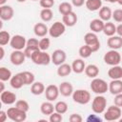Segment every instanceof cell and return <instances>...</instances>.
<instances>
[{
	"label": "cell",
	"mask_w": 122,
	"mask_h": 122,
	"mask_svg": "<svg viewBox=\"0 0 122 122\" xmlns=\"http://www.w3.org/2000/svg\"><path fill=\"white\" fill-rule=\"evenodd\" d=\"M30 59L34 64L41 66H47L50 64V62H51V56L48 52H46V51H41V50L35 51L31 54Z\"/></svg>",
	"instance_id": "obj_1"
},
{
	"label": "cell",
	"mask_w": 122,
	"mask_h": 122,
	"mask_svg": "<svg viewBox=\"0 0 122 122\" xmlns=\"http://www.w3.org/2000/svg\"><path fill=\"white\" fill-rule=\"evenodd\" d=\"M90 87L92 92L96 94H103L109 91V84L104 79L97 78V77L92 80Z\"/></svg>",
	"instance_id": "obj_2"
},
{
	"label": "cell",
	"mask_w": 122,
	"mask_h": 122,
	"mask_svg": "<svg viewBox=\"0 0 122 122\" xmlns=\"http://www.w3.org/2000/svg\"><path fill=\"white\" fill-rule=\"evenodd\" d=\"M107 108V99L102 94H97L92 102V110L94 113L100 114L105 112Z\"/></svg>",
	"instance_id": "obj_3"
},
{
	"label": "cell",
	"mask_w": 122,
	"mask_h": 122,
	"mask_svg": "<svg viewBox=\"0 0 122 122\" xmlns=\"http://www.w3.org/2000/svg\"><path fill=\"white\" fill-rule=\"evenodd\" d=\"M71 96H72V100L75 103L80 104V105L88 104L91 101V98H92L90 92H88L87 90H82V89L73 91Z\"/></svg>",
	"instance_id": "obj_4"
},
{
	"label": "cell",
	"mask_w": 122,
	"mask_h": 122,
	"mask_svg": "<svg viewBox=\"0 0 122 122\" xmlns=\"http://www.w3.org/2000/svg\"><path fill=\"white\" fill-rule=\"evenodd\" d=\"M7 113H8V117L14 122H23L27 119V112L16 107L9 108Z\"/></svg>",
	"instance_id": "obj_5"
},
{
	"label": "cell",
	"mask_w": 122,
	"mask_h": 122,
	"mask_svg": "<svg viewBox=\"0 0 122 122\" xmlns=\"http://www.w3.org/2000/svg\"><path fill=\"white\" fill-rule=\"evenodd\" d=\"M103 59L107 65L115 66V65H119L122 58L120 53L117 51V50H110L104 54Z\"/></svg>",
	"instance_id": "obj_6"
},
{
	"label": "cell",
	"mask_w": 122,
	"mask_h": 122,
	"mask_svg": "<svg viewBox=\"0 0 122 122\" xmlns=\"http://www.w3.org/2000/svg\"><path fill=\"white\" fill-rule=\"evenodd\" d=\"M84 41H85V44L90 46L92 51L93 52L97 51L99 49H100V42H99V39L97 37V35L95 34V32H88L85 34L84 36Z\"/></svg>",
	"instance_id": "obj_7"
},
{
	"label": "cell",
	"mask_w": 122,
	"mask_h": 122,
	"mask_svg": "<svg viewBox=\"0 0 122 122\" xmlns=\"http://www.w3.org/2000/svg\"><path fill=\"white\" fill-rule=\"evenodd\" d=\"M120 116H121V109H120V107H118L116 105L108 107L107 111L104 112V118L107 121L119 120Z\"/></svg>",
	"instance_id": "obj_8"
},
{
	"label": "cell",
	"mask_w": 122,
	"mask_h": 122,
	"mask_svg": "<svg viewBox=\"0 0 122 122\" xmlns=\"http://www.w3.org/2000/svg\"><path fill=\"white\" fill-rule=\"evenodd\" d=\"M65 30H66L65 24L63 22L56 21L49 29V34L52 38H58V37H60L65 32Z\"/></svg>",
	"instance_id": "obj_9"
},
{
	"label": "cell",
	"mask_w": 122,
	"mask_h": 122,
	"mask_svg": "<svg viewBox=\"0 0 122 122\" xmlns=\"http://www.w3.org/2000/svg\"><path fill=\"white\" fill-rule=\"evenodd\" d=\"M10 47L13 49V50H19V51H22L26 48V45H27V40L26 38L23 36V35H20V34H15L11 37L10 39Z\"/></svg>",
	"instance_id": "obj_10"
},
{
	"label": "cell",
	"mask_w": 122,
	"mask_h": 122,
	"mask_svg": "<svg viewBox=\"0 0 122 122\" xmlns=\"http://www.w3.org/2000/svg\"><path fill=\"white\" fill-rule=\"evenodd\" d=\"M39 49V41L36 38H30L27 40V45L26 48L24 49V53L27 58H30L31 54Z\"/></svg>",
	"instance_id": "obj_11"
},
{
	"label": "cell",
	"mask_w": 122,
	"mask_h": 122,
	"mask_svg": "<svg viewBox=\"0 0 122 122\" xmlns=\"http://www.w3.org/2000/svg\"><path fill=\"white\" fill-rule=\"evenodd\" d=\"M45 97L47 100L49 101H54L57 99L58 95H59V87L54 85V84H51L49 85L48 87H46V90H45Z\"/></svg>",
	"instance_id": "obj_12"
},
{
	"label": "cell",
	"mask_w": 122,
	"mask_h": 122,
	"mask_svg": "<svg viewBox=\"0 0 122 122\" xmlns=\"http://www.w3.org/2000/svg\"><path fill=\"white\" fill-rule=\"evenodd\" d=\"M26 55L24 53V51H19V50H14L11 53H10V60L11 62L12 65H15V66H20L22 65L24 62H25V59H26Z\"/></svg>",
	"instance_id": "obj_13"
},
{
	"label": "cell",
	"mask_w": 122,
	"mask_h": 122,
	"mask_svg": "<svg viewBox=\"0 0 122 122\" xmlns=\"http://www.w3.org/2000/svg\"><path fill=\"white\" fill-rule=\"evenodd\" d=\"M66 58H67V54L66 52L61 50V49H57L55 50L52 54H51V62L55 65V66H59L63 63H65L66 61Z\"/></svg>",
	"instance_id": "obj_14"
},
{
	"label": "cell",
	"mask_w": 122,
	"mask_h": 122,
	"mask_svg": "<svg viewBox=\"0 0 122 122\" xmlns=\"http://www.w3.org/2000/svg\"><path fill=\"white\" fill-rule=\"evenodd\" d=\"M14 10L11 6L3 5L0 7V18L3 21H9L13 17Z\"/></svg>",
	"instance_id": "obj_15"
},
{
	"label": "cell",
	"mask_w": 122,
	"mask_h": 122,
	"mask_svg": "<svg viewBox=\"0 0 122 122\" xmlns=\"http://www.w3.org/2000/svg\"><path fill=\"white\" fill-rule=\"evenodd\" d=\"M0 99L5 105H11L16 102V94L10 91H4L0 94Z\"/></svg>",
	"instance_id": "obj_16"
},
{
	"label": "cell",
	"mask_w": 122,
	"mask_h": 122,
	"mask_svg": "<svg viewBox=\"0 0 122 122\" xmlns=\"http://www.w3.org/2000/svg\"><path fill=\"white\" fill-rule=\"evenodd\" d=\"M107 45L111 50H119L122 48V37L119 35L110 36L107 40Z\"/></svg>",
	"instance_id": "obj_17"
},
{
	"label": "cell",
	"mask_w": 122,
	"mask_h": 122,
	"mask_svg": "<svg viewBox=\"0 0 122 122\" xmlns=\"http://www.w3.org/2000/svg\"><path fill=\"white\" fill-rule=\"evenodd\" d=\"M10 86H11L13 89H15V90L21 89V88L25 85L22 72H18V73H16L15 75L11 76V78H10Z\"/></svg>",
	"instance_id": "obj_18"
},
{
	"label": "cell",
	"mask_w": 122,
	"mask_h": 122,
	"mask_svg": "<svg viewBox=\"0 0 122 122\" xmlns=\"http://www.w3.org/2000/svg\"><path fill=\"white\" fill-rule=\"evenodd\" d=\"M109 91L113 95L121 93L122 92V80L112 79V81L109 83Z\"/></svg>",
	"instance_id": "obj_19"
},
{
	"label": "cell",
	"mask_w": 122,
	"mask_h": 122,
	"mask_svg": "<svg viewBox=\"0 0 122 122\" xmlns=\"http://www.w3.org/2000/svg\"><path fill=\"white\" fill-rule=\"evenodd\" d=\"M59 92L61 93V95L65 97H69L73 92V86L70 82H67V81L62 82L59 85Z\"/></svg>",
	"instance_id": "obj_20"
},
{
	"label": "cell",
	"mask_w": 122,
	"mask_h": 122,
	"mask_svg": "<svg viewBox=\"0 0 122 122\" xmlns=\"http://www.w3.org/2000/svg\"><path fill=\"white\" fill-rule=\"evenodd\" d=\"M77 15L75 12L71 11L70 13H67L65 15H63L62 17V22L65 24V26L67 27H73L76 23H77Z\"/></svg>",
	"instance_id": "obj_21"
},
{
	"label": "cell",
	"mask_w": 122,
	"mask_h": 122,
	"mask_svg": "<svg viewBox=\"0 0 122 122\" xmlns=\"http://www.w3.org/2000/svg\"><path fill=\"white\" fill-rule=\"evenodd\" d=\"M33 32L38 37H45L49 33V29L44 23H36L33 27Z\"/></svg>",
	"instance_id": "obj_22"
},
{
	"label": "cell",
	"mask_w": 122,
	"mask_h": 122,
	"mask_svg": "<svg viewBox=\"0 0 122 122\" xmlns=\"http://www.w3.org/2000/svg\"><path fill=\"white\" fill-rule=\"evenodd\" d=\"M104 25H105V22L103 20H101L100 18H95L90 22V29L92 32H95V33L100 32V31H103Z\"/></svg>",
	"instance_id": "obj_23"
},
{
	"label": "cell",
	"mask_w": 122,
	"mask_h": 122,
	"mask_svg": "<svg viewBox=\"0 0 122 122\" xmlns=\"http://www.w3.org/2000/svg\"><path fill=\"white\" fill-rule=\"evenodd\" d=\"M108 76L111 79H121L122 78V67L119 65L112 66L108 71Z\"/></svg>",
	"instance_id": "obj_24"
},
{
	"label": "cell",
	"mask_w": 122,
	"mask_h": 122,
	"mask_svg": "<svg viewBox=\"0 0 122 122\" xmlns=\"http://www.w3.org/2000/svg\"><path fill=\"white\" fill-rule=\"evenodd\" d=\"M85 68H86L85 62H84V60L81 59V58L74 59L73 62H72V64H71L72 71L75 72V73H82V72L85 71Z\"/></svg>",
	"instance_id": "obj_25"
},
{
	"label": "cell",
	"mask_w": 122,
	"mask_h": 122,
	"mask_svg": "<svg viewBox=\"0 0 122 122\" xmlns=\"http://www.w3.org/2000/svg\"><path fill=\"white\" fill-rule=\"evenodd\" d=\"M112 17V11L111 8L107 6H102V8L99 10V18L103 20L104 22L109 21Z\"/></svg>",
	"instance_id": "obj_26"
},
{
	"label": "cell",
	"mask_w": 122,
	"mask_h": 122,
	"mask_svg": "<svg viewBox=\"0 0 122 122\" xmlns=\"http://www.w3.org/2000/svg\"><path fill=\"white\" fill-rule=\"evenodd\" d=\"M71 71H72L71 65H69L67 63H63V64L59 65L58 68H57V71H56L57 75L58 76H61V77L68 76Z\"/></svg>",
	"instance_id": "obj_27"
},
{
	"label": "cell",
	"mask_w": 122,
	"mask_h": 122,
	"mask_svg": "<svg viewBox=\"0 0 122 122\" xmlns=\"http://www.w3.org/2000/svg\"><path fill=\"white\" fill-rule=\"evenodd\" d=\"M84 71H85L86 75H87L88 77H90V78H95V77H97L98 74H99V69H98V67H97L96 65H94V64H90V65L86 66Z\"/></svg>",
	"instance_id": "obj_28"
},
{
	"label": "cell",
	"mask_w": 122,
	"mask_h": 122,
	"mask_svg": "<svg viewBox=\"0 0 122 122\" xmlns=\"http://www.w3.org/2000/svg\"><path fill=\"white\" fill-rule=\"evenodd\" d=\"M53 111H55V109L51 101H45L40 106V112L45 115H51L53 112Z\"/></svg>",
	"instance_id": "obj_29"
},
{
	"label": "cell",
	"mask_w": 122,
	"mask_h": 122,
	"mask_svg": "<svg viewBox=\"0 0 122 122\" xmlns=\"http://www.w3.org/2000/svg\"><path fill=\"white\" fill-rule=\"evenodd\" d=\"M85 6L91 11L99 10L102 8V0H86Z\"/></svg>",
	"instance_id": "obj_30"
},
{
	"label": "cell",
	"mask_w": 122,
	"mask_h": 122,
	"mask_svg": "<svg viewBox=\"0 0 122 122\" xmlns=\"http://www.w3.org/2000/svg\"><path fill=\"white\" fill-rule=\"evenodd\" d=\"M45 90L46 88L42 82H33L30 86V92L33 95H40L43 92H45Z\"/></svg>",
	"instance_id": "obj_31"
},
{
	"label": "cell",
	"mask_w": 122,
	"mask_h": 122,
	"mask_svg": "<svg viewBox=\"0 0 122 122\" xmlns=\"http://www.w3.org/2000/svg\"><path fill=\"white\" fill-rule=\"evenodd\" d=\"M103 32H104V34L105 35H107V36H112V35H114V33H116V26L113 24V23H112V22H107V23H105V25H104V29H103Z\"/></svg>",
	"instance_id": "obj_32"
},
{
	"label": "cell",
	"mask_w": 122,
	"mask_h": 122,
	"mask_svg": "<svg viewBox=\"0 0 122 122\" xmlns=\"http://www.w3.org/2000/svg\"><path fill=\"white\" fill-rule=\"evenodd\" d=\"M58 10L62 15L70 13L72 11V5L69 2H62L58 7Z\"/></svg>",
	"instance_id": "obj_33"
},
{
	"label": "cell",
	"mask_w": 122,
	"mask_h": 122,
	"mask_svg": "<svg viewBox=\"0 0 122 122\" xmlns=\"http://www.w3.org/2000/svg\"><path fill=\"white\" fill-rule=\"evenodd\" d=\"M52 16L53 12L51 9H42V10L40 11V18L44 22H50L52 19Z\"/></svg>",
	"instance_id": "obj_34"
},
{
	"label": "cell",
	"mask_w": 122,
	"mask_h": 122,
	"mask_svg": "<svg viewBox=\"0 0 122 122\" xmlns=\"http://www.w3.org/2000/svg\"><path fill=\"white\" fill-rule=\"evenodd\" d=\"M92 52L93 51H92L91 47L88 46V45H86V44L84 46H81L80 49H79V51H78V53L81 56V58H88V57H90L92 55Z\"/></svg>",
	"instance_id": "obj_35"
},
{
	"label": "cell",
	"mask_w": 122,
	"mask_h": 122,
	"mask_svg": "<svg viewBox=\"0 0 122 122\" xmlns=\"http://www.w3.org/2000/svg\"><path fill=\"white\" fill-rule=\"evenodd\" d=\"M12 74H11V71L5 68V67H1L0 68V80L1 81H8V80H10Z\"/></svg>",
	"instance_id": "obj_36"
},
{
	"label": "cell",
	"mask_w": 122,
	"mask_h": 122,
	"mask_svg": "<svg viewBox=\"0 0 122 122\" xmlns=\"http://www.w3.org/2000/svg\"><path fill=\"white\" fill-rule=\"evenodd\" d=\"M54 109H55V112H57L61 114H64L68 111V104L65 101H58L54 105Z\"/></svg>",
	"instance_id": "obj_37"
},
{
	"label": "cell",
	"mask_w": 122,
	"mask_h": 122,
	"mask_svg": "<svg viewBox=\"0 0 122 122\" xmlns=\"http://www.w3.org/2000/svg\"><path fill=\"white\" fill-rule=\"evenodd\" d=\"M22 74H23V78H24V82H25V85H31L34 80H35V76L32 72L30 71H22Z\"/></svg>",
	"instance_id": "obj_38"
},
{
	"label": "cell",
	"mask_w": 122,
	"mask_h": 122,
	"mask_svg": "<svg viewBox=\"0 0 122 122\" xmlns=\"http://www.w3.org/2000/svg\"><path fill=\"white\" fill-rule=\"evenodd\" d=\"M10 39H11V37H10V32H8L6 30L0 31V45L1 46H5L8 43H10Z\"/></svg>",
	"instance_id": "obj_39"
},
{
	"label": "cell",
	"mask_w": 122,
	"mask_h": 122,
	"mask_svg": "<svg viewBox=\"0 0 122 122\" xmlns=\"http://www.w3.org/2000/svg\"><path fill=\"white\" fill-rule=\"evenodd\" d=\"M15 107L18 108V109H20V110H22V111H24V112H26L30 110V105H29V103H28L26 100H23V99L17 100V101L15 102Z\"/></svg>",
	"instance_id": "obj_40"
},
{
	"label": "cell",
	"mask_w": 122,
	"mask_h": 122,
	"mask_svg": "<svg viewBox=\"0 0 122 122\" xmlns=\"http://www.w3.org/2000/svg\"><path fill=\"white\" fill-rule=\"evenodd\" d=\"M50 45H51V40H50V38L43 37V38L39 41V49H40L41 51H47V50L50 48Z\"/></svg>",
	"instance_id": "obj_41"
},
{
	"label": "cell",
	"mask_w": 122,
	"mask_h": 122,
	"mask_svg": "<svg viewBox=\"0 0 122 122\" xmlns=\"http://www.w3.org/2000/svg\"><path fill=\"white\" fill-rule=\"evenodd\" d=\"M112 18L115 22L122 23V9H116L112 11Z\"/></svg>",
	"instance_id": "obj_42"
},
{
	"label": "cell",
	"mask_w": 122,
	"mask_h": 122,
	"mask_svg": "<svg viewBox=\"0 0 122 122\" xmlns=\"http://www.w3.org/2000/svg\"><path fill=\"white\" fill-rule=\"evenodd\" d=\"M49 120L51 122H61L63 120V117H62V114L55 112H52L50 117H49Z\"/></svg>",
	"instance_id": "obj_43"
},
{
	"label": "cell",
	"mask_w": 122,
	"mask_h": 122,
	"mask_svg": "<svg viewBox=\"0 0 122 122\" xmlns=\"http://www.w3.org/2000/svg\"><path fill=\"white\" fill-rule=\"evenodd\" d=\"M39 4L43 9H51L54 5V0H40Z\"/></svg>",
	"instance_id": "obj_44"
},
{
	"label": "cell",
	"mask_w": 122,
	"mask_h": 122,
	"mask_svg": "<svg viewBox=\"0 0 122 122\" xmlns=\"http://www.w3.org/2000/svg\"><path fill=\"white\" fill-rule=\"evenodd\" d=\"M69 120H70L71 122H81V121L83 120V118H82V116H81L80 114H78V113H72V114L70 115Z\"/></svg>",
	"instance_id": "obj_45"
},
{
	"label": "cell",
	"mask_w": 122,
	"mask_h": 122,
	"mask_svg": "<svg viewBox=\"0 0 122 122\" xmlns=\"http://www.w3.org/2000/svg\"><path fill=\"white\" fill-rule=\"evenodd\" d=\"M113 103H114V105H116L120 108L122 107V92L118 93V94H115L114 99H113Z\"/></svg>",
	"instance_id": "obj_46"
},
{
	"label": "cell",
	"mask_w": 122,
	"mask_h": 122,
	"mask_svg": "<svg viewBox=\"0 0 122 122\" xmlns=\"http://www.w3.org/2000/svg\"><path fill=\"white\" fill-rule=\"evenodd\" d=\"M87 121H88V122H91V121H92V122H101L102 119L99 118L98 116H96V114H95V115H94V114H93V115L91 114V115H89V117L87 118Z\"/></svg>",
	"instance_id": "obj_47"
},
{
	"label": "cell",
	"mask_w": 122,
	"mask_h": 122,
	"mask_svg": "<svg viewBox=\"0 0 122 122\" xmlns=\"http://www.w3.org/2000/svg\"><path fill=\"white\" fill-rule=\"evenodd\" d=\"M86 0H71V5L78 8V7H82L85 4Z\"/></svg>",
	"instance_id": "obj_48"
},
{
	"label": "cell",
	"mask_w": 122,
	"mask_h": 122,
	"mask_svg": "<svg viewBox=\"0 0 122 122\" xmlns=\"http://www.w3.org/2000/svg\"><path fill=\"white\" fill-rule=\"evenodd\" d=\"M8 118V113L7 112L0 111V122H5Z\"/></svg>",
	"instance_id": "obj_49"
},
{
	"label": "cell",
	"mask_w": 122,
	"mask_h": 122,
	"mask_svg": "<svg viewBox=\"0 0 122 122\" xmlns=\"http://www.w3.org/2000/svg\"><path fill=\"white\" fill-rule=\"evenodd\" d=\"M116 33H117V35L122 37V24H119L116 27Z\"/></svg>",
	"instance_id": "obj_50"
},
{
	"label": "cell",
	"mask_w": 122,
	"mask_h": 122,
	"mask_svg": "<svg viewBox=\"0 0 122 122\" xmlns=\"http://www.w3.org/2000/svg\"><path fill=\"white\" fill-rule=\"evenodd\" d=\"M4 55H5V51H4L3 46H1L0 47V60H2L4 58Z\"/></svg>",
	"instance_id": "obj_51"
},
{
	"label": "cell",
	"mask_w": 122,
	"mask_h": 122,
	"mask_svg": "<svg viewBox=\"0 0 122 122\" xmlns=\"http://www.w3.org/2000/svg\"><path fill=\"white\" fill-rule=\"evenodd\" d=\"M0 92H4L5 91V85H4V81H1L0 82Z\"/></svg>",
	"instance_id": "obj_52"
},
{
	"label": "cell",
	"mask_w": 122,
	"mask_h": 122,
	"mask_svg": "<svg viewBox=\"0 0 122 122\" xmlns=\"http://www.w3.org/2000/svg\"><path fill=\"white\" fill-rule=\"evenodd\" d=\"M104 1H107V2H110V3H117L118 0H104Z\"/></svg>",
	"instance_id": "obj_53"
},
{
	"label": "cell",
	"mask_w": 122,
	"mask_h": 122,
	"mask_svg": "<svg viewBox=\"0 0 122 122\" xmlns=\"http://www.w3.org/2000/svg\"><path fill=\"white\" fill-rule=\"evenodd\" d=\"M7 2V0H0V6H3L5 5V3Z\"/></svg>",
	"instance_id": "obj_54"
},
{
	"label": "cell",
	"mask_w": 122,
	"mask_h": 122,
	"mask_svg": "<svg viewBox=\"0 0 122 122\" xmlns=\"http://www.w3.org/2000/svg\"><path fill=\"white\" fill-rule=\"evenodd\" d=\"M17 2H19V3H23V2H25L26 0H16Z\"/></svg>",
	"instance_id": "obj_55"
},
{
	"label": "cell",
	"mask_w": 122,
	"mask_h": 122,
	"mask_svg": "<svg viewBox=\"0 0 122 122\" xmlns=\"http://www.w3.org/2000/svg\"><path fill=\"white\" fill-rule=\"evenodd\" d=\"M117 3H118L119 5H121V6H122V0H118V2H117Z\"/></svg>",
	"instance_id": "obj_56"
},
{
	"label": "cell",
	"mask_w": 122,
	"mask_h": 122,
	"mask_svg": "<svg viewBox=\"0 0 122 122\" xmlns=\"http://www.w3.org/2000/svg\"><path fill=\"white\" fill-rule=\"evenodd\" d=\"M119 121H121V122H122V118H119Z\"/></svg>",
	"instance_id": "obj_57"
},
{
	"label": "cell",
	"mask_w": 122,
	"mask_h": 122,
	"mask_svg": "<svg viewBox=\"0 0 122 122\" xmlns=\"http://www.w3.org/2000/svg\"><path fill=\"white\" fill-rule=\"evenodd\" d=\"M32 1H38V0H32ZM39 1H40V0H39Z\"/></svg>",
	"instance_id": "obj_58"
},
{
	"label": "cell",
	"mask_w": 122,
	"mask_h": 122,
	"mask_svg": "<svg viewBox=\"0 0 122 122\" xmlns=\"http://www.w3.org/2000/svg\"><path fill=\"white\" fill-rule=\"evenodd\" d=\"M121 63H122V59H121Z\"/></svg>",
	"instance_id": "obj_59"
}]
</instances>
